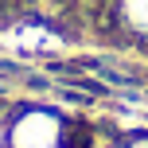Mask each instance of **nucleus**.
Segmentation results:
<instances>
[{
  "instance_id": "1",
  "label": "nucleus",
  "mask_w": 148,
  "mask_h": 148,
  "mask_svg": "<svg viewBox=\"0 0 148 148\" xmlns=\"http://www.w3.org/2000/svg\"><path fill=\"white\" fill-rule=\"evenodd\" d=\"M4 125H8V148H59L66 113L35 101V105H16L12 113H4Z\"/></svg>"
},
{
  "instance_id": "2",
  "label": "nucleus",
  "mask_w": 148,
  "mask_h": 148,
  "mask_svg": "<svg viewBox=\"0 0 148 148\" xmlns=\"http://www.w3.org/2000/svg\"><path fill=\"white\" fill-rule=\"evenodd\" d=\"M109 12L129 39L148 43V0H109Z\"/></svg>"
},
{
  "instance_id": "3",
  "label": "nucleus",
  "mask_w": 148,
  "mask_h": 148,
  "mask_svg": "<svg viewBox=\"0 0 148 148\" xmlns=\"http://www.w3.org/2000/svg\"><path fill=\"white\" fill-rule=\"evenodd\" d=\"M121 148H148V129H140V133H129V136H121Z\"/></svg>"
},
{
  "instance_id": "4",
  "label": "nucleus",
  "mask_w": 148,
  "mask_h": 148,
  "mask_svg": "<svg viewBox=\"0 0 148 148\" xmlns=\"http://www.w3.org/2000/svg\"><path fill=\"white\" fill-rule=\"evenodd\" d=\"M0 148H8V125H4V113H0Z\"/></svg>"
},
{
  "instance_id": "5",
  "label": "nucleus",
  "mask_w": 148,
  "mask_h": 148,
  "mask_svg": "<svg viewBox=\"0 0 148 148\" xmlns=\"http://www.w3.org/2000/svg\"><path fill=\"white\" fill-rule=\"evenodd\" d=\"M117 148H121V144H117Z\"/></svg>"
}]
</instances>
